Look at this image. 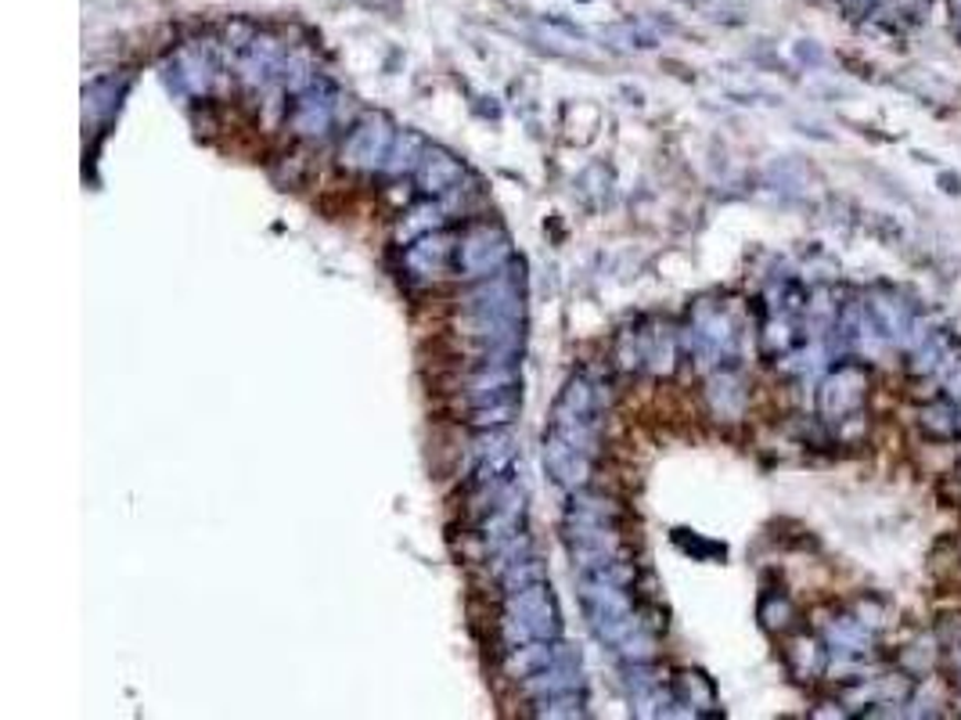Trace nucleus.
Returning <instances> with one entry per match:
<instances>
[{
  "mask_svg": "<svg viewBox=\"0 0 961 720\" xmlns=\"http://www.w3.org/2000/svg\"><path fill=\"white\" fill-rule=\"evenodd\" d=\"M386 148H389V130L382 119H372V123H364L353 133L342 155H346V162H353V166H372V162H378V155H386Z\"/></svg>",
  "mask_w": 961,
  "mask_h": 720,
  "instance_id": "2",
  "label": "nucleus"
},
{
  "mask_svg": "<svg viewBox=\"0 0 961 720\" xmlns=\"http://www.w3.org/2000/svg\"><path fill=\"white\" fill-rule=\"evenodd\" d=\"M504 246L508 241L498 227H476L458 246V264L465 270H472V275H490V270L501 267V256L508 252Z\"/></svg>",
  "mask_w": 961,
  "mask_h": 720,
  "instance_id": "1",
  "label": "nucleus"
},
{
  "mask_svg": "<svg viewBox=\"0 0 961 720\" xmlns=\"http://www.w3.org/2000/svg\"><path fill=\"white\" fill-rule=\"evenodd\" d=\"M461 181V162L444 152H429L421 159V184L429 192H450Z\"/></svg>",
  "mask_w": 961,
  "mask_h": 720,
  "instance_id": "3",
  "label": "nucleus"
},
{
  "mask_svg": "<svg viewBox=\"0 0 961 720\" xmlns=\"http://www.w3.org/2000/svg\"><path fill=\"white\" fill-rule=\"evenodd\" d=\"M958 663H961V656H958Z\"/></svg>",
  "mask_w": 961,
  "mask_h": 720,
  "instance_id": "4",
  "label": "nucleus"
}]
</instances>
